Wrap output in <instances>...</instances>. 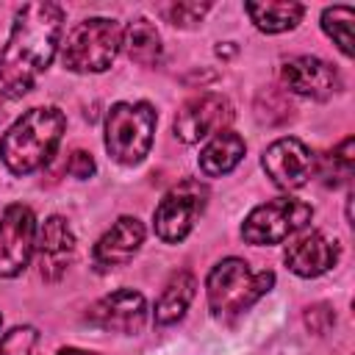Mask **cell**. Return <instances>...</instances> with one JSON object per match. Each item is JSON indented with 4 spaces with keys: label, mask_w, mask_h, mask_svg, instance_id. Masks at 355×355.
<instances>
[{
    "label": "cell",
    "mask_w": 355,
    "mask_h": 355,
    "mask_svg": "<svg viewBox=\"0 0 355 355\" xmlns=\"http://www.w3.org/2000/svg\"><path fill=\"white\" fill-rule=\"evenodd\" d=\"M208 8H211L208 3H172V6H161V14L166 17V22L189 28V25H197L208 14Z\"/></svg>",
    "instance_id": "603a6c76"
},
{
    "label": "cell",
    "mask_w": 355,
    "mask_h": 355,
    "mask_svg": "<svg viewBox=\"0 0 355 355\" xmlns=\"http://www.w3.org/2000/svg\"><path fill=\"white\" fill-rule=\"evenodd\" d=\"M144 241V225L136 219V216H119L103 236L100 241L94 244V266L100 272H108V269H116V266H125L141 247Z\"/></svg>",
    "instance_id": "9a60e30c"
},
{
    "label": "cell",
    "mask_w": 355,
    "mask_h": 355,
    "mask_svg": "<svg viewBox=\"0 0 355 355\" xmlns=\"http://www.w3.org/2000/svg\"><path fill=\"white\" fill-rule=\"evenodd\" d=\"M36 263L44 280H58L75 255V233L64 216H50L36 230Z\"/></svg>",
    "instance_id": "4fadbf2b"
},
{
    "label": "cell",
    "mask_w": 355,
    "mask_h": 355,
    "mask_svg": "<svg viewBox=\"0 0 355 355\" xmlns=\"http://www.w3.org/2000/svg\"><path fill=\"white\" fill-rule=\"evenodd\" d=\"M230 122H233V105L227 103V97L216 92H205L180 105L172 128L180 141L197 144L208 136H216L219 130H227Z\"/></svg>",
    "instance_id": "ba28073f"
},
{
    "label": "cell",
    "mask_w": 355,
    "mask_h": 355,
    "mask_svg": "<svg viewBox=\"0 0 355 355\" xmlns=\"http://www.w3.org/2000/svg\"><path fill=\"white\" fill-rule=\"evenodd\" d=\"M122 50L139 67H158L161 55H164L161 36H158L155 25L144 17H136L128 22V28L122 31Z\"/></svg>",
    "instance_id": "e0dca14e"
},
{
    "label": "cell",
    "mask_w": 355,
    "mask_h": 355,
    "mask_svg": "<svg viewBox=\"0 0 355 355\" xmlns=\"http://www.w3.org/2000/svg\"><path fill=\"white\" fill-rule=\"evenodd\" d=\"M283 86L300 97L311 100H330L341 89V75L336 67L316 55H294L280 69Z\"/></svg>",
    "instance_id": "7c38bea8"
},
{
    "label": "cell",
    "mask_w": 355,
    "mask_h": 355,
    "mask_svg": "<svg viewBox=\"0 0 355 355\" xmlns=\"http://www.w3.org/2000/svg\"><path fill=\"white\" fill-rule=\"evenodd\" d=\"M55 355H86L83 349H75V347H64V349H58Z\"/></svg>",
    "instance_id": "d4e9b609"
},
{
    "label": "cell",
    "mask_w": 355,
    "mask_h": 355,
    "mask_svg": "<svg viewBox=\"0 0 355 355\" xmlns=\"http://www.w3.org/2000/svg\"><path fill=\"white\" fill-rule=\"evenodd\" d=\"M122 50V25L108 17L78 22L61 44V61L69 72H105Z\"/></svg>",
    "instance_id": "277c9868"
},
{
    "label": "cell",
    "mask_w": 355,
    "mask_h": 355,
    "mask_svg": "<svg viewBox=\"0 0 355 355\" xmlns=\"http://www.w3.org/2000/svg\"><path fill=\"white\" fill-rule=\"evenodd\" d=\"M155 108L150 103H114L105 116V150L114 161L133 166L153 147Z\"/></svg>",
    "instance_id": "5b68a950"
},
{
    "label": "cell",
    "mask_w": 355,
    "mask_h": 355,
    "mask_svg": "<svg viewBox=\"0 0 355 355\" xmlns=\"http://www.w3.org/2000/svg\"><path fill=\"white\" fill-rule=\"evenodd\" d=\"M194 291H197V280H194V275L191 272H175L172 277H169V283L164 286V291H161V297L155 300V322L158 324H172V322H178L186 311H189V305H191V300H194Z\"/></svg>",
    "instance_id": "ac0fdd59"
},
{
    "label": "cell",
    "mask_w": 355,
    "mask_h": 355,
    "mask_svg": "<svg viewBox=\"0 0 355 355\" xmlns=\"http://www.w3.org/2000/svg\"><path fill=\"white\" fill-rule=\"evenodd\" d=\"M247 144L236 130H219L216 136H211V141L200 150V172L208 178H219L227 175L239 166V161L244 158Z\"/></svg>",
    "instance_id": "2e32d148"
},
{
    "label": "cell",
    "mask_w": 355,
    "mask_h": 355,
    "mask_svg": "<svg viewBox=\"0 0 355 355\" xmlns=\"http://www.w3.org/2000/svg\"><path fill=\"white\" fill-rule=\"evenodd\" d=\"M352 164H355V155H352V136H347L336 150H330L322 161V178L330 183V186H338V183H347L352 178Z\"/></svg>",
    "instance_id": "44dd1931"
},
{
    "label": "cell",
    "mask_w": 355,
    "mask_h": 355,
    "mask_svg": "<svg viewBox=\"0 0 355 355\" xmlns=\"http://www.w3.org/2000/svg\"><path fill=\"white\" fill-rule=\"evenodd\" d=\"M86 322L92 327H100L108 333L136 336V333H141V327L147 322V302L133 288H116V291L100 297L86 311Z\"/></svg>",
    "instance_id": "30bf717a"
},
{
    "label": "cell",
    "mask_w": 355,
    "mask_h": 355,
    "mask_svg": "<svg viewBox=\"0 0 355 355\" xmlns=\"http://www.w3.org/2000/svg\"><path fill=\"white\" fill-rule=\"evenodd\" d=\"M338 255H341V247L336 239H327L324 233L311 230V233L297 236L286 247L283 261L300 277H319L338 263Z\"/></svg>",
    "instance_id": "5bb4252c"
},
{
    "label": "cell",
    "mask_w": 355,
    "mask_h": 355,
    "mask_svg": "<svg viewBox=\"0 0 355 355\" xmlns=\"http://www.w3.org/2000/svg\"><path fill=\"white\" fill-rule=\"evenodd\" d=\"M0 355H39V333L31 324H19L0 338Z\"/></svg>",
    "instance_id": "7402d4cb"
},
{
    "label": "cell",
    "mask_w": 355,
    "mask_h": 355,
    "mask_svg": "<svg viewBox=\"0 0 355 355\" xmlns=\"http://www.w3.org/2000/svg\"><path fill=\"white\" fill-rule=\"evenodd\" d=\"M205 202H208V186L200 183L197 178H186L175 183L155 205V214H153L155 236L166 244L183 241L191 233L197 216L205 211Z\"/></svg>",
    "instance_id": "8992f818"
},
{
    "label": "cell",
    "mask_w": 355,
    "mask_h": 355,
    "mask_svg": "<svg viewBox=\"0 0 355 355\" xmlns=\"http://www.w3.org/2000/svg\"><path fill=\"white\" fill-rule=\"evenodd\" d=\"M244 11L255 22V28L263 33L291 31L305 14V8L300 3H247Z\"/></svg>",
    "instance_id": "d6986e66"
},
{
    "label": "cell",
    "mask_w": 355,
    "mask_h": 355,
    "mask_svg": "<svg viewBox=\"0 0 355 355\" xmlns=\"http://www.w3.org/2000/svg\"><path fill=\"white\" fill-rule=\"evenodd\" d=\"M352 8L349 6H330L322 11V31L333 39V44L349 58L352 55Z\"/></svg>",
    "instance_id": "ffe728a7"
},
{
    "label": "cell",
    "mask_w": 355,
    "mask_h": 355,
    "mask_svg": "<svg viewBox=\"0 0 355 355\" xmlns=\"http://www.w3.org/2000/svg\"><path fill=\"white\" fill-rule=\"evenodd\" d=\"M313 216V208L305 200L297 197H277L272 202H263L252 208L241 225V239L247 244L263 247V244H280L283 239L302 230Z\"/></svg>",
    "instance_id": "52a82bcc"
},
{
    "label": "cell",
    "mask_w": 355,
    "mask_h": 355,
    "mask_svg": "<svg viewBox=\"0 0 355 355\" xmlns=\"http://www.w3.org/2000/svg\"><path fill=\"white\" fill-rule=\"evenodd\" d=\"M36 219L28 205H8L0 214V277H17L33 255Z\"/></svg>",
    "instance_id": "9c48e42d"
},
{
    "label": "cell",
    "mask_w": 355,
    "mask_h": 355,
    "mask_svg": "<svg viewBox=\"0 0 355 355\" xmlns=\"http://www.w3.org/2000/svg\"><path fill=\"white\" fill-rule=\"evenodd\" d=\"M313 164H316L313 153L294 136H283L272 141L261 155L263 172L272 178L277 189H286V191L305 186V180L313 175Z\"/></svg>",
    "instance_id": "8fae6325"
},
{
    "label": "cell",
    "mask_w": 355,
    "mask_h": 355,
    "mask_svg": "<svg viewBox=\"0 0 355 355\" xmlns=\"http://www.w3.org/2000/svg\"><path fill=\"white\" fill-rule=\"evenodd\" d=\"M64 128L67 119L53 105L25 111L0 139V158L8 166V172L28 175L47 164L64 136Z\"/></svg>",
    "instance_id": "7a4b0ae2"
},
{
    "label": "cell",
    "mask_w": 355,
    "mask_h": 355,
    "mask_svg": "<svg viewBox=\"0 0 355 355\" xmlns=\"http://www.w3.org/2000/svg\"><path fill=\"white\" fill-rule=\"evenodd\" d=\"M69 175L72 178H89V175H94V158L89 155V153H83V150H75L72 153V158H69Z\"/></svg>",
    "instance_id": "cb8c5ba5"
},
{
    "label": "cell",
    "mask_w": 355,
    "mask_h": 355,
    "mask_svg": "<svg viewBox=\"0 0 355 355\" xmlns=\"http://www.w3.org/2000/svg\"><path fill=\"white\" fill-rule=\"evenodd\" d=\"M64 31L58 3H28L14 14L8 42L0 47V97L17 100L50 67Z\"/></svg>",
    "instance_id": "6da1fadb"
},
{
    "label": "cell",
    "mask_w": 355,
    "mask_h": 355,
    "mask_svg": "<svg viewBox=\"0 0 355 355\" xmlns=\"http://www.w3.org/2000/svg\"><path fill=\"white\" fill-rule=\"evenodd\" d=\"M0 324H3V316H0Z\"/></svg>",
    "instance_id": "484cf974"
},
{
    "label": "cell",
    "mask_w": 355,
    "mask_h": 355,
    "mask_svg": "<svg viewBox=\"0 0 355 355\" xmlns=\"http://www.w3.org/2000/svg\"><path fill=\"white\" fill-rule=\"evenodd\" d=\"M272 286H275V272L269 269L255 272L241 258H225L205 277L208 308L216 319L239 316L241 311L255 305Z\"/></svg>",
    "instance_id": "3957f363"
}]
</instances>
